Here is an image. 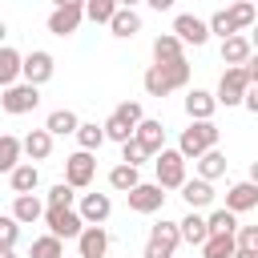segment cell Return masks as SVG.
I'll use <instances>...</instances> for the list:
<instances>
[{
	"label": "cell",
	"instance_id": "obj_47",
	"mask_svg": "<svg viewBox=\"0 0 258 258\" xmlns=\"http://www.w3.org/2000/svg\"><path fill=\"white\" fill-rule=\"evenodd\" d=\"M117 4H121V8H137L141 0H117Z\"/></svg>",
	"mask_w": 258,
	"mask_h": 258
},
{
	"label": "cell",
	"instance_id": "obj_1",
	"mask_svg": "<svg viewBox=\"0 0 258 258\" xmlns=\"http://www.w3.org/2000/svg\"><path fill=\"white\" fill-rule=\"evenodd\" d=\"M141 85H145L149 97H169L173 89H185L189 85V60L185 56H177V60H153L145 69Z\"/></svg>",
	"mask_w": 258,
	"mask_h": 258
},
{
	"label": "cell",
	"instance_id": "obj_16",
	"mask_svg": "<svg viewBox=\"0 0 258 258\" xmlns=\"http://www.w3.org/2000/svg\"><path fill=\"white\" fill-rule=\"evenodd\" d=\"M133 141L153 157V153L165 145V125H161V121H153V117H141V121H137V129H133Z\"/></svg>",
	"mask_w": 258,
	"mask_h": 258
},
{
	"label": "cell",
	"instance_id": "obj_41",
	"mask_svg": "<svg viewBox=\"0 0 258 258\" xmlns=\"http://www.w3.org/2000/svg\"><path fill=\"white\" fill-rule=\"evenodd\" d=\"M121 161H125V165H141V161H149V153L129 137V141H121Z\"/></svg>",
	"mask_w": 258,
	"mask_h": 258
},
{
	"label": "cell",
	"instance_id": "obj_15",
	"mask_svg": "<svg viewBox=\"0 0 258 258\" xmlns=\"http://www.w3.org/2000/svg\"><path fill=\"white\" fill-rule=\"evenodd\" d=\"M177 189H181V202H185L189 210H206V206H214V181H206V177H185Z\"/></svg>",
	"mask_w": 258,
	"mask_h": 258
},
{
	"label": "cell",
	"instance_id": "obj_26",
	"mask_svg": "<svg viewBox=\"0 0 258 258\" xmlns=\"http://www.w3.org/2000/svg\"><path fill=\"white\" fill-rule=\"evenodd\" d=\"M206 234H210V226H206V218H202L198 210H189V214L177 222V238H181V242H189V246H202V242H206Z\"/></svg>",
	"mask_w": 258,
	"mask_h": 258
},
{
	"label": "cell",
	"instance_id": "obj_39",
	"mask_svg": "<svg viewBox=\"0 0 258 258\" xmlns=\"http://www.w3.org/2000/svg\"><path fill=\"white\" fill-rule=\"evenodd\" d=\"M206 28H210V36H234L238 28H234V20H230V12L222 8V12H214L210 20H206Z\"/></svg>",
	"mask_w": 258,
	"mask_h": 258
},
{
	"label": "cell",
	"instance_id": "obj_34",
	"mask_svg": "<svg viewBox=\"0 0 258 258\" xmlns=\"http://www.w3.org/2000/svg\"><path fill=\"white\" fill-rule=\"evenodd\" d=\"M28 258H64V242H60L56 234H40V238L32 242Z\"/></svg>",
	"mask_w": 258,
	"mask_h": 258
},
{
	"label": "cell",
	"instance_id": "obj_31",
	"mask_svg": "<svg viewBox=\"0 0 258 258\" xmlns=\"http://www.w3.org/2000/svg\"><path fill=\"white\" fill-rule=\"evenodd\" d=\"M226 12H230V20H234V28H238V32H246V28L258 20V8H254V0H234Z\"/></svg>",
	"mask_w": 258,
	"mask_h": 258
},
{
	"label": "cell",
	"instance_id": "obj_2",
	"mask_svg": "<svg viewBox=\"0 0 258 258\" xmlns=\"http://www.w3.org/2000/svg\"><path fill=\"white\" fill-rule=\"evenodd\" d=\"M218 137H222V129L214 125V117H210V121H189V125L181 129V137H177V153H181L185 161H194L198 153L214 149Z\"/></svg>",
	"mask_w": 258,
	"mask_h": 258
},
{
	"label": "cell",
	"instance_id": "obj_13",
	"mask_svg": "<svg viewBox=\"0 0 258 258\" xmlns=\"http://www.w3.org/2000/svg\"><path fill=\"white\" fill-rule=\"evenodd\" d=\"M105 254H109V230L105 226H81L77 258H105Z\"/></svg>",
	"mask_w": 258,
	"mask_h": 258
},
{
	"label": "cell",
	"instance_id": "obj_6",
	"mask_svg": "<svg viewBox=\"0 0 258 258\" xmlns=\"http://www.w3.org/2000/svg\"><path fill=\"white\" fill-rule=\"evenodd\" d=\"M250 89V77H246V69L242 64H226V73H222V81H218V89H214V101L218 105H242V93Z\"/></svg>",
	"mask_w": 258,
	"mask_h": 258
},
{
	"label": "cell",
	"instance_id": "obj_17",
	"mask_svg": "<svg viewBox=\"0 0 258 258\" xmlns=\"http://www.w3.org/2000/svg\"><path fill=\"white\" fill-rule=\"evenodd\" d=\"M48 153H52V133H48V129H28V133L20 137V157L44 161Z\"/></svg>",
	"mask_w": 258,
	"mask_h": 258
},
{
	"label": "cell",
	"instance_id": "obj_33",
	"mask_svg": "<svg viewBox=\"0 0 258 258\" xmlns=\"http://www.w3.org/2000/svg\"><path fill=\"white\" fill-rule=\"evenodd\" d=\"M141 177H137V165H125V161H117L113 169H109V185L117 189V194H125V189H133Z\"/></svg>",
	"mask_w": 258,
	"mask_h": 258
},
{
	"label": "cell",
	"instance_id": "obj_20",
	"mask_svg": "<svg viewBox=\"0 0 258 258\" xmlns=\"http://www.w3.org/2000/svg\"><path fill=\"white\" fill-rule=\"evenodd\" d=\"M214 109H218L214 93H206V89H189V93H185V117H189V121H210Z\"/></svg>",
	"mask_w": 258,
	"mask_h": 258
},
{
	"label": "cell",
	"instance_id": "obj_8",
	"mask_svg": "<svg viewBox=\"0 0 258 258\" xmlns=\"http://www.w3.org/2000/svg\"><path fill=\"white\" fill-rule=\"evenodd\" d=\"M93 177H97V157H93L89 149H77V153L64 157V181H69L73 189H89Z\"/></svg>",
	"mask_w": 258,
	"mask_h": 258
},
{
	"label": "cell",
	"instance_id": "obj_7",
	"mask_svg": "<svg viewBox=\"0 0 258 258\" xmlns=\"http://www.w3.org/2000/svg\"><path fill=\"white\" fill-rule=\"evenodd\" d=\"M0 105H4V113H12V117H24V113H32V109L40 105V85L16 81V85H8V89H4Z\"/></svg>",
	"mask_w": 258,
	"mask_h": 258
},
{
	"label": "cell",
	"instance_id": "obj_12",
	"mask_svg": "<svg viewBox=\"0 0 258 258\" xmlns=\"http://www.w3.org/2000/svg\"><path fill=\"white\" fill-rule=\"evenodd\" d=\"M173 36H177L181 44L202 48V44L210 40V28H206V20H202V16H194V12H177V16H173Z\"/></svg>",
	"mask_w": 258,
	"mask_h": 258
},
{
	"label": "cell",
	"instance_id": "obj_23",
	"mask_svg": "<svg viewBox=\"0 0 258 258\" xmlns=\"http://www.w3.org/2000/svg\"><path fill=\"white\" fill-rule=\"evenodd\" d=\"M254 48H250V36L246 32H234V36H222V64H242L250 60Z\"/></svg>",
	"mask_w": 258,
	"mask_h": 258
},
{
	"label": "cell",
	"instance_id": "obj_5",
	"mask_svg": "<svg viewBox=\"0 0 258 258\" xmlns=\"http://www.w3.org/2000/svg\"><path fill=\"white\" fill-rule=\"evenodd\" d=\"M177 246H181V238H177V222H165V218H161L157 226H149V238H145L141 258H173Z\"/></svg>",
	"mask_w": 258,
	"mask_h": 258
},
{
	"label": "cell",
	"instance_id": "obj_9",
	"mask_svg": "<svg viewBox=\"0 0 258 258\" xmlns=\"http://www.w3.org/2000/svg\"><path fill=\"white\" fill-rule=\"evenodd\" d=\"M40 218H44L48 234H56L60 242H64V238H77V234H81V226H85V222H81V214H77L73 206H44V214H40Z\"/></svg>",
	"mask_w": 258,
	"mask_h": 258
},
{
	"label": "cell",
	"instance_id": "obj_40",
	"mask_svg": "<svg viewBox=\"0 0 258 258\" xmlns=\"http://www.w3.org/2000/svg\"><path fill=\"white\" fill-rule=\"evenodd\" d=\"M16 238H20V222L12 214H0V246H16Z\"/></svg>",
	"mask_w": 258,
	"mask_h": 258
},
{
	"label": "cell",
	"instance_id": "obj_18",
	"mask_svg": "<svg viewBox=\"0 0 258 258\" xmlns=\"http://www.w3.org/2000/svg\"><path fill=\"white\" fill-rule=\"evenodd\" d=\"M254 206H258V181H234V185L226 189V210L246 214V210H254Z\"/></svg>",
	"mask_w": 258,
	"mask_h": 258
},
{
	"label": "cell",
	"instance_id": "obj_48",
	"mask_svg": "<svg viewBox=\"0 0 258 258\" xmlns=\"http://www.w3.org/2000/svg\"><path fill=\"white\" fill-rule=\"evenodd\" d=\"M4 36H8V24H4V20H0V44H4Z\"/></svg>",
	"mask_w": 258,
	"mask_h": 258
},
{
	"label": "cell",
	"instance_id": "obj_43",
	"mask_svg": "<svg viewBox=\"0 0 258 258\" xmlns=\"http://www.w3.org/2000/svg\"><path fill=\"white\" fill-rule=\"evenodd\" d=\"M145 4H149V8H153V12H169V8H173V4H177V0H145Z\"/></svg>",
	"mask_w": 258,
	"mask_h": 258
},
{
	"label": "cell",
	"instance_id": "obj_10",
	"mask_svg": "<svg viewBox=\"0 0 258 258\" xmlns=\"http://www.w3.org/2000/svg\"><path fill=\"white\" fill-rule=\"evenodd\" d=\"M52 73H56V60L48 48H32L28 56H20V81L44 85V81H52Z\"/></svg>",
	"mask_w": 258,
	"mask_h": 258
},
{
	"label": "cell",
	"instance_id": "obj_19",
	"mask_svg": "<svg viewBox=\"0 0 258 258\" xmlns=\"http://www.w3.org/2000/svg\"><path fill=\"white\" fill-rule=\"evenodd\" d=\"M81 20H85V12H81V8H52L44 24H48V32H52V36H73V32L81 28Z\"/></svg>",
	"mask_w": 258,
	"mask_h": 258
},
{
	"label": "cell",
	"instance_id": "obj_32",
	"mask_svg": "<svg viewBox=\"0 0 258 258\" xmlns=\"http://www.w3.org/2000/svg\"><path fill=\"white\" fill-rule=\"evenodd\" d=\"M181 48H185V44H181L173 32H161V36L153 40V60H177V56H185Z\"/></svg>",
	"mask_w": 258,
	"mask_h": 258
},
{
	"label": "cell",
	"instance_id": "obj_36",
	"mask_svg": "<svg viewBox=\"0 0 258 258\" xmlns=\"http://www.w3.org/2000/svg\"><path fill=\"white\" fill-rule=\"evenodd\" d=\"M206 226H210V234H234V230H238V214L222 206V210H214V214L206 218Z\"/></svg>",
	"mask_w": 258,
	"mask_h": 258
},
{
	"label": "cell",
	"instance_id": "obj_44",
	"mask_svg": "<svg viewBox=\"0 0 258 258\" xmlns=\"http://www.w3.org/2000/svg\"><path fill=\"white\" fill-rule=\"evenodd\" d=\"M85 0H52V8H81Z\"/></svg>",
	"mask_w": 258,
	"mask_h": 258
},
{
	"label": "cell",
	"instance_id": "obj_29",
	"mask_svg": "<svg viewBox=\"0 0 258 258\" xmlns=\"http://www.w3.org/2000/svg\"><path fill=\"white\" fill-rule=\"evenodd\" d=\"M16 81H20V52L8 48V44H0V89H8Z\"/></svg>",
	"mask_w": 258,
	"mask_h": 258
},
{
	"label": "cell",
	"instance_id": "obj_11",
	"mask_svg": "<svg viewBox=\"0 0 258 258\" xmlns=\"http://www.w3.org/2000/svg\"><path fill=\"white\" fill-rule=\"evenodd\" d=\"M125 198H129V210L133 214H157L165 206V189L157 181H137L133 189H125Z\"/></svg>",
	"mask_w": 258,
	"mask_h": 258
},
{
	"label": "cell",
	"instance_id": "obj_25",
	"mask_svg": "<svg viewBox=\"0 0 258 258\" xmlns=\"http://www.w3.org/2000/svg\"><path fill=\"white\" fill-rule=\"evenodd\" d=\"M40 214H44V202L36 198V189H32V194H16V202H12V218H16L20 226L40 222Z\"/></svg>",
	"mask_w": 258,
	"mask_h": 258
},
{
	"label": "cell",
	"instance_id": "obj_3",
	"mask_svg": "<svg viewBox=\"0 0 258 258\" xmlns=\"http://www.w3.org/2000/svg\"><path fill=\"white\" fill-rule=\"evenodd\" d=\"M145 117V109H141V101H121L105 121H101V129H105V141H129L133 137V129H137V121Z\"/></svg>",
	"mask_w": 258,
	"mask_h": 258
},
{
	"label": "cell",
	"instance_id": "obj_22",
	"mask_svg": "<svg viewBox=\"0 0 258 258\" xmlns=\"http://www.w3.org/2000/svg\"><path fill=\"white\" fill-rule=\"evenodd\" d=\"M109 32H113L117 40L137 36V32H141V16H137V8H117V12L109 16Z\"/></svg>",
	"mask_w": 258,
	"mask_h": 258
},
{
	"label": "cell",
	"instance_id": "obj_45",
	"mask_svg": "<svg viewBox=\"0 0 258 258\" xmlns=\"http://www.w3.org/2000/svg\"><path fill=\"white\" fill-rule=\"evenodd\" d=\"M230 258H258V250H234Z\"/></svg>",
	"mask_w": 258,
	"mask_h": 258
},
{
	"label": "cell",
	"instance_id": "obj_28",
	"mask_svg": "<svg viewBox=\"0 0 258 258\" xmlns=\"http://www.w3.org/2000/svg\"><path fill=\"white\" fill-rule=\"evenodd\" d=\"M73 137H77V145L89 149V153H97V149L105 145V129H101L97 121H81V125L73 129Z\"/></svg>",
	"mask_w": 258,
	"mask_h": 258
},
{
	"label": "cell",
	"instance_id": "obj_27",
	"mask_svg": "<svg viewBox=\"0 0 258 258\" xmlns=\"http://www.w3.org/2000/svg\"><path fill=\"white\" fill-rule=\"evenodd\" d=\"M77 125H81V117H77L73 109H52V113H48V121H44V129H48L52 137H69Z\"/></svg>",
	"mask_w": 258,
	"mask_h": 258
},
{
	"label": "cell",
	"instance_id": "obj_46",
	"mask_svg": "<svg viewBox=\"0 0 258 258\" xmlns=\"http://www.w3.org/2000/svg\"><path fill=\"white\" fill-rule=\"evenodd\" d=\"M0 258H16V246H0Z\"/></svg>",
	"mask_w": 258,
	"mask_h": 258
},
{
	"label": "cell",
	"instance_id": "obj_35",
	"mask_svg": "<svg viewBox=\"0 0 258 258\" xmlns=\"http://www.w3.org/2000/svg\"><path fill=\"white\" fill-rule=\"evenodd\" d=\"M117 8H121L117 0H85V4H81L85 20H93V24H109V16H113Z\"/></svg>",
	"mask_w": 258,
	"mask_h": 258
},
{
	"label": "cell",
	"instance_id": "obj_14",
	"mask_svg": "<svg viewBox=\"0 0 258 258\" xmlns=\"http://www.w3.org/2000/svg\"><path fill=\"white\" fill-rule=\"evenodd\" d=\"M77 214H81L85 226H101V222L113 214V198H109V194H81Z\"/></svg>",
	"mask_w": 258,
	"mask_h": 258
},
{
	"label": "cell",
	"instance_id": "obj_24",
	"mask_svg": "<svg viewBox=\"0 0 258 258\" xmlns=\"http://www.w3.org/2000/svg\"><path fill=\"white\" fill-rule=\"evenodd\" d=\"M8 181H12V194H32V189L40 185V169H36L32 161H16V165L8 169Z\"/></svg>",
	"mask_w": 258,
	"mask_h": 258
},
{
	"label": "cell",
	"instance_id": "obj_42",
	"mask_svg": "<svg viewBox=\"0 0 258 258\" xmlns=\"http://www.w3.org/2000/svg\"><path fill=\"white\" fill-rule=\"evenodd\" d=\"M234 246L238 250H258V226H238L234 230Z\"/></svg>",
	"mask_w": 258,
	"mask_h": 258
},
{
	"label": "cell",
	"instance_id": "obj_21",
	"mask_svg": "<svg viewBox=\"0 0 258 258\" xmlns=\"http://www.w3.org/2000/svg\"><path fill=\"white\" fill-rule=\"evenodd\" d=\"M226 165H230V161H226V153H222L218 145L194 157V169H198V177H206V181H218V177L226 173Z\"/></svg>",
	"mask_w": 258,
	"mask_h": 258
},
{
	"label": "cell",
	"instance_id": "obj_4",
	"mask_svg": "<svg viewBox=\"0 0 258 258\" xmlns=\"http://www.w3.org/2000/svg\"><path fill=\"white\" fill-rule=\"evenodd\" d=\"M153 173H157V185H161V189H177V185L185 181V157H181L177 149L161 145V149L153 153Z\"/></svg>",
	"mask_w": 258,
	"mask_h": 258
},
{
	"label": "cell",
	"instance_id": "obj_38",
	"mask_svg": "<svg viewBox=\"0 0 258 258\" xmlns=\"http://www.w3.org/2000/svg\"><path fill=\"white\" fill-rule=\"evenodd\" d=\"M77 202V189L69 185V181H56L48 194H44V206H73Z\"/></svg>",
	"mask_w": 258,
	"mask_h": 258
},
{
	"label": "cell",
	"instance_id": "obj_37",
	"mask_svg": "<svg viewBox=\"0 0 258 258\" xmlns=\"http://www.w3.org/2000/svg\"><path fill=\"white\" fill-rule=\"evenodd\" d=\"M16 161H20V137L0 133V173H8Z\"/></svg>",
	"mask_w": 258,
	"mask_h": 258
},
{
	"label": "cell",
	"instance_id": "obj_30",
	"mask_svg": "<svg viewBox=\"0 0 258 258\" xmlns=\"http://www.w3.org/2000/svg\"><path fill=\"white\" fill-rule=\"evenodd\" d=\"M238 246H234V234H206L202 242V258H230Z\"/></svg>",
	"mask_w": 258,
	"mask_h": 258
}]
</instances>
